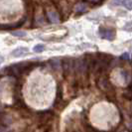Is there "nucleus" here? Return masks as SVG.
I'll return each mask as SVG.
<instances>
[{"instance_id": "nucleus-1", "label": "nucleus", "mask_w": 132, "mask_h": 132, "mask_svg": "<svg viewBox=\"0 0 132 132\" xmlns=\"http://www.w3.org/2000/svg\"><path fill=\"white\" fill-rule=\"evenodd\" d=\"M88 70H89V68H88V64L86 59L79 58L75 61V71L77 73H80V75H85Z\"/></svg>"}, {"instance_id": "nucleus-12", "label": "nucleus", "mask_w": 132, "mask_h": 132, "mask_svg": "<svg viewBox=\"0 0 132 132\" xmlns=\"http://www.w3.org/2000/svg\"><path fill=\"white\" fill-rule=\"evenodd\" d=\"M11 34L15 36V37H20V38H22V37H25L27 34L25 32H23V31H13V32H11Z\"/></svg>"}, {"instance_id": "nucleus-13", "label": "nucleus", "mask_w": 132, "mask_h": 132, "mask_svg": "<svg viewBox=\"0 0 132 132\" xmlns=\"http://www.w3.org/2000/svg\"><path fill=\"white\" fill-rule=\"evenodd\" d=\"M44 49H45V47H44V45H41V44H39V45H36V46L34 47V52H36V53H41V52H43L44 51Z\"/></svg>"}, {"instance_id": "nucleus-14", "label": "nucleus", "mask_w": 132, "mask_h": 132, "mask_svg": "<svg viewBox=\"0 0 132 132\" xmlns=\"http://www.w3.org/2000/svg\"><path fill=\"white\" fill-rule=\"evenodd\" d=\"M123 96H124L125 98L131 99V100H132V88H130V89H127L126 92H124V93H123Z\"/></svg>"}, {"instance_id": "nucleus-4", "label": "nucleus", "mask_w": 132, "mask_h": 132, "mask_svg": "<svg viewBox=\"0 0 132 132\" xmlns=\"http://www.w3.org/2000/svg\"><path fill=\"white\" fill-rule=\"evenodd\" d=\"M97 86H98L99 88H100L101 90H103V92H109V90L112 89L111 84H110L109 80L106 79V78H104V77L99 78L98 81H97Z\"/></svg>"}, {"instance_id": "nucleus-20", "label": "nucleus", "mask_w": 132, "mask_h": 132, "mask_svg": "<svg viewBox=\"0 0 132 132\" xmlns=\"http://www.w3.org/2000/svg\"><path fill=\"white\" fill-rule=\"evenodd\" d=\"M130 113H131V115H132V102H131V104H130Z\"/></svg>"}, {"instance_id": "nucleus-10", "label": "nucleus", "mask_w": 132, "mask_h": 132, "mask_svg": "<svg viewBox=\"0 0 132 132\" xmlns=\"http://www.w3.org/2000/svg\"><path fill=\"white\" fill-rule=\"evenodd\" d=\"M86 10H87V6H86L85 3H78V4L75 6V11H76V12H79V13L86 12Z\"/></svg>"}, {"instance_id": "nucleus-15", "label": "nucleus", "mask_w": 132, "mask_h": 132, "mask_svg": "<svg viewBox=\"0 0 132 132\" xmlns=\"http://www.w3.org/2000/svg\"><path fill=\"white\" fill-rule=\"evenodd\" d=\"M0 132H9V128H8V126L0 125Z\"/></svg>"}, {"instance_id": "nucleus-19", "label": "nucleus", "mask_w": 132, "mask_h": 132, "mask_svg": "<svg viewBox=\"0 0 132 132\" xmlns=\"http://www.w3.org/2000/svg\"><path fill=\"white\" fill-rule=\"evenodd\" d=\"M127 126L130 128V130H132V121H130V122H128L127 123Z\"/></svg>"}, {"instance_id": "nucleus-17", "label": "nucleus", "mask_w": 132, "mask_h": 132, "mask_svg": "<svg viewBox=\"0 0 132 132\" xmlns=\"http://www.w3.org/2000/svg\"><path fill=\"white\" fill-rule=\"evenodd\" d=\"M121 59H123V60H129L130 59V56H129V54H123L122 56H121Z\"/></svg>"}, {"instance_id": "nucleus-9", "label": "nucleus", "mask_w": 132, "mask_h": 132, "mask_svg": "<svg viewBox=\"0 0 132 132\" xmlns=\"http://www.w3.org/2000/svg\"><path fill=\"white\" fill-rule=\"evenodd\" d=\"M50 64H51V67L52 69L55 70V71H60L62 69V62L61 60L58 59V58H54L50 61Z\"/></svg>"}, {"instance_id": "nucleus-16", "label": "nucleus", "mask_w": 132, "mask_h": 132, "mask_svg": "<svg viewBox=\"0 0 132 132\" xmlns=\"http://www.w3.org/2000/svg\"><path fill=\"white\" fill-rule=\"evenodd\" d=\"M122 2H123V0H112L111 1L113 5H120V4H122Z\"/></svg>"}, {"instance_id": "nucleus-22", "label": "nucleus", "mask_w": 132, "mask_h": 132, "mask_svg": "<svg viewBox=\"0 0 132 132\" xmlns=\"http://www.w3.org/2000/svg\"><path fill=\"white\" fill-rule=\"evenodd\" d=\"M121 132H129V131H127V130H124V131H121Z\"/></svg>"}, {"instance_id": "nucleus-5", "label": "nucleus", "mask_w": 132, "mask_h": 132, "mask_svg": "<svg viewBox=\"0 0 132 132\" xmlns=\"http://www.w3.org/2000/svg\"><path fill=\"white\" fill-rule=\"evenodd\" d=\"M47 17L51 23L57 24L60 22V15L55 10H48L47 11Z\"/></svg>"}, {"instance_id": "nucleus-6", "label": "nucleus", "mask_w": 132, "mask_h": 132, "mask_svg": "<svg viewBox=\"0 0 132 132\" xmlns=\"http://www.w3.org/2000/svg\"><path fill=\"white\" fill-rule=\"evenodd\" d=\"M52 117H53V113L51 112V111H44V112H41L39 116L40 123H41V124L46 123V122H48Z\"/></svg>"}, {"instance_id": "nucleus-18", "label": "nucleus", "mask_w": 132, "mask_h": 132, "mask_svg": "<svg viewBox=\"0 0 132 132\" xmlns=\"http://www.w3.org/2000/svg\"><path fill=\"white\" fill-rule=\"evenodd\" d=\"M87 2H90V3H98V2H101L103 0H86Z\"/></svg>"}, {"instance_id": "nucleus-7", "label": "nucleus", "mask_w": 132, "mask_h": 132, "mask_svg": "<svg viewBox=\"0 0 132 132\" xmlns=\"http://www.w3.org/2000/svg\"><path fill=\"white\" fill-rule=\"evenodd\" d=\"M34 22L38 26L45 24V16H44V14L40 13V12L35 13V15H34Z\"/></svg>"}, {"instance_id": "nucleus-2", "label": "nucleus", "mask_w": 132, "mask_h": 132, "mask_svg": "<svg viewBox=\"0 0 132 132\" xmlns=\"http://www.w3.org/2000/svg\"><path fill=\"white\" fill-rule=\"evenodd\" d=\"M62 70L65 76H69L75 70V61L71 58H65L62 62Z\"/></svg>"}, {"instance_id": "nucleus-11", "label": "nucleus", "mask_w": 132, "mask_h": 132, "mask_svg": "<svg viewBox=\"0 0 132 132\" xmlns=\"http://www.w3.org/2000/svg\"><path fill=\"white\" fill-rule=\"evenodd\" d=\"M122 5H123L124 7H126L127 9L132 10V0H123Z\"/></svg>"}, {"instance_id": "nucleus-8", "label": "nucleus", "mask_w": 132, "mask_h": 132, "mask_svg": "<svg viewBox=\"0 0 132 132\" xmlns=\"http://www.w3.org/2000/svg\"><path fill=\"white\" fill-rule=\"evenodd\" d=\"M27 53H28V49H27V48L20 47V48L15 49L13 52L11 53V55H12L13 57H22V56H24V55Z\"/></svg>"}, {"instance_id": "nucleus-21", "label": "nucleus", "mask_w": 132, "mask_h": 132, "mask_svg": "<svg viewBox=\"0 0 132 132\" xmlns=\"http://www.w3.org/2000/svg\"><path fill=\"white\" fill-rule=\"evenodd\" d=\"M2 61H3V58H2V57H0V62H2Z\"/></svg>"}, {"instance_id": "nucleus-3", "label": "nucleus", "mask_w": 132, "mask_h": 132, "mask_svg": "<svg viewBox=\"0 0 132 132\" xmlns=\"http://www.w3.org/2000/svg\"><path fill=\"white\" fill-rule=\"evenodd\" d=\"M99 36L102 39L112 41L115 39V31L110 28H105V27H100L99 28Z\"/></svg>"}]
</instances>
